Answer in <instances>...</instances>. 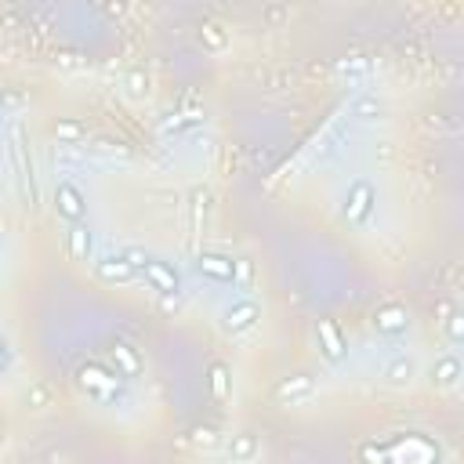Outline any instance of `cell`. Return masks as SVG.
I'll list each match as a JSON object with an SVG mask.
<instances>
[{"label":"cell","mask_w":464,"mask_h":464,"mask_svg":"<svg viewBox=\"0 0 464 464\" xmlns=\"http://www.w3.org/2000/svg\"><path fill=\"white\" fill-rule=\"evenodd\" d=\"M123 258L131 261V268H135V272H141V276H146V280L153 283V291L167 294V298L182 291V280H178V272H174L171 265L156 261V258H149V254H141V250H127Z\"/></svg>","instance_id":"cell-1"},{"label":"cell","mask_w":464,"mask_h":464,"mask_svg":"<svg viewBox=\"0 0 464 464\" xmlns=\"http://www.w3.org/2000/svg\"><path fill=\"white\" fill-rule=\"evenodd\" d=\"M196 272L207 276V280H218V283H232L236 280V261L225 258V254H200Z\"/></svg>","instance_id":"cell-2"},{"label":"cell","mask_w":464,"mask_h":464,"mask_svg":"<svg viewBox=\"0 0 464 464\" xmlns=\"http://www.w3.org/2000/svg\"><path fill=\"white\" fill-rule=\"evenodd\" d=\"M258 305H254L250 298H239L236 305H229L225 309V330H232V334H243V330H250L254 323H258Z\"/></svg>","instance_id":"cell-3"},{"label":"cell","mask_w":464,"mask_h":464,"mask_svg":"<svg viewBox=\"0 0 464 464\" xmlns=\"http://www.w3.org/2000/svg\"><path fill=\"white\" fill-rule=\"evenodd\" d=\"M55 207H58L62 218H69L73 225H80V218H84V196H80L73 185H58L55 189Z\"/></svg>","instance_id":"cell-4"},{"label":"cell","mask_w":464,"mask_h":464,"mask_svg":"<svg viewBox=\"0 0 464 464\" xmlns=\"http://www.w3.org/2000/svg\"><path fill=\"white\" fill-rule=\"evenodd\" d=\"M94 272L105 280V283H127L135 276V268H131V261L127 258H102L98 265H94Z\"/></svg>","instance_id":"cell-5"},{"label":"cell","mask_w":464,"mask_h":464,"mask_svg":"<svg viewBox=\"0 0 464 464\" xmlns=\"http://www.w3.org/2000/svg\"><path fill=\"white\" fill-rule=\"evenodd\" d=\"M316 392V381L312 377H291V381H283V385L276 388V395L283 399V403H301V399H309Z\"/></svg>","instance_id":"cell-6"},{"label":"cell","mask_w":464,"mask_h":464,"mask_svg":"<svg viewBox=\"0 0 464 464\" xmlns=\"http://www.w3.org/2000/svg\"><path fill=\"white\" fill-rule=\"evenodd\" d=\"M370 203H374V189H370V185H366V182L352 185V196H348V214H352V218L363 221L366 214H370Z\"/></svg>","instance_id":"cell-7"},{"label":"cell","mask_w":464,"mask_h":464,"mask_svg":"<svg viewBox=\"0 0 464 464\" xmlns=\"http://www.w3.org/2000/svg\"><path fill=\"white\" fill-rule=\"evenodd\" d=\"M457 377H461V363H457V356H442V359H436V366H431V381H436L439 388L457 385Z\"/></svg>","instance_id":"cell-8"},{"label":"cell","mask_w":464,"mask_h":464,"mask_svg":"<svg viewBox=\"0 0 464 464\" xmlns=\"http://www.w3.org/2000/svg\"><path fill=\"white\" fill-rule=\"evenodd\" d=\"M80 377H84V385H87L94 395H102V399H117V381L109 385V377L98 370V366H84V374H80Z\"/></svg>","instance_id":"cell-9"},{"label":"cell","mask_w":464,"mask_h":464,"mask_svg":"<svg viewBox=\"0 0 464 464\" xmlns=\"http://www.w3.org/2000/svg\"><path fill=\"white\" fill-rule=\"evenodd\" d=\"M254 454H258V439H254L250 431H243V436H232V442H229V461L232 464H243Z\"/></svg>","instance_id":"cell-10"},{"label":"cell","mask_w":464,"mask_h":464,"mask_svg":"<svg viewBox=\"0 0 464 464\" xmlns=\"http://www.w3.org/2000/svg\"><path fill=\"white\" fill-rule=\"evenodd\" d=\"M69 254L76 261H87V254H91V229L87 225H73L69 232Z\"/></svg>","instance_id":"cell-11"},{"label":"cell","mask_w":464,"mask_h":464,"mask_svg":"<svg viewBox=\"0 0 464 464\" xmlns=\"http://www.w3.org/2000/svg\"><path fill=\"white\" fill-rule=\"evenodd\" d=\"M374 323H377V330H385V334H399V330H406V312L403 309H381Z\"/></svg>","instance_id":"cell-12"},{"label":"cell","mask_w":464,"mask_h":464,"mask_svg":"<svg viewBox=\"0 0 464 464\" xmlns=\"http://www.w3.org/2000/svg\"><path fill=\"white\" fill-rule=\"evenodd\" d=\"M385 377H388V385H410V377H413V363H410L406 356L392 359V363H388V370H385Z\"/></svg>","instance_id":"cell-13"},{"label":"cell","mask_w":464,"mask_h":464,"mask_svg":"<svg viewBox=\"0 0 464 464\" xmlns=\"http://www.w3.org/2000/svg\"><path fill=\"white\" fill-rule=\"evenodd\" d=\"M211 392H214V399L229 395V370H225V363H211Z\"/></svg>","instance_id":"cell-14"},{"label":"cell","mask_w":464,"mask_h":464,"mask_svg":"<svg viewBox=\"0 0 464 464\" xmlns=\"http://www.w3.org/2000/svg\"><path fill=\"white\" fill-rule=\"evenodd\" d=\"M319 334H323V341H327V356L330 359H341V352H345V345H341V338H338V330H334V323H319Z\"/></svg>","instance_id":"cell-15"},{"label":"cell","mask_w":464,"mask_h":464,"mask_svg":"<svg viewBox=\"0 0 464 464\" xmlns=\"http://www.w3.org/2000/svg\"><path fill=\"white\" fill-rule=\"evenodd\" d=\"M113 359H120V366L127 374H138V359H135V352L127 345H113Z\"/></svg>","instance_id":"cell-16"},{"label":"cell","mask_w":464,"mask_h":464,"mask_svg":"<svg viewBox=\"0 0 464 464\" xmlns=\"http://www.w3.org/2000/svg\"><path fill=\"white\" fill-rule=\"evenodd\" d=\"M352 113H356L359 120H374V117L381 113V102H377V98H359L356 105H352Z\"/></svg>","instance_id":"cell-17"},{"label":"cell","mask_w":464,"mask_h":464,"mask_svg":"<svg viewBox=\"0 0 464 464\" xmlns=\"http://www.w3.org/2000/svg\"><path fill=\"white\" fill-rule=\"evenodd\" d=\"M55 135H58V141H80V138H84L87 131H84L80 123L66 120V123H58V127H55Z\"/></svg>","instance_id":"cell-18"},{"label":"cell","mask_w":464,"mask_h":464,"mask_svg":"<svg viewBox=\"0 0 464 464\" xmlns=\"http://www.w3.org/2000/svg\"><path fill=\"white\" fill-rule=\"evenodd\" d=\"M127 84H131V91H135V94H141V91L149 87V80L141 76V73H131V76H127Z\"/></svg>","instance_id":"cell-19"},{"label":"cell","mask_w":464,"mask_h":464,"mask_svg":"<svg viewBox=\"0 0 464 464\" xmlns=\"http://www.w3.org/2000/svg\"><path fill=\"white\" fill-rule=\"evenodd\" d=\"M196 442H200V446H214V442H218L214 428H200V431H196Z\"/></svg>","instance_id":"cell-20"},{"label":"cell","mask_w":464,"mask_h":464,"mask_svg":"<svg viewBox=\"0 0 464 464\" xmlns=\"http://www.w3.org/2000/svg\"><path fill=\"white\" fill-rule=\"evenodd\" d=\"M461 330H464V327H461V316H454V319H450V341H461Z\"/></svg>","instance_id":"cell-21"},{"label":"cell","mask_w":464,"mask_h":464,"mask_svg":"<svg viewBox=\"0 0 464 464\" xmlns=\"http://www.w3.org/2000/svg\"><path fill=\"white\" fill-rule=\"evenodd\" d=\"M207 40H211V44H214V47H218V44H221V37H218V33H214V26H207Z\"/></svg>","instance_id":"cell-22"}]
</instances>
